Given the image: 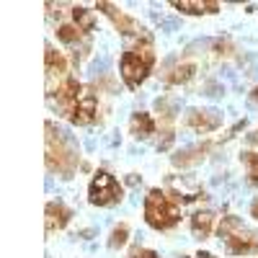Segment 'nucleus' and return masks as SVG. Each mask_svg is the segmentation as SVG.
<instances>
[{
  "mask_svg": "<svg viewBox=\"0 0 258 258\" xmlns=\"http://www.w3.org/2000/svg\"><path fill=\"white\" fill-rule=\"evenodd\" d=\"M245 163H248V170H250V178L258 181V155L255 153H248L245 155Z\"/></svg>",
  "mask_w": 258,
  "mask_h": 258,
  "instance_id": "6ab92c4d",
  "label": "nucleus"
},
{
  "mask_svg": "<svg viewBox=\"0 0 258 258\" xmlns=\"http://www.w3.org/2000/svg\"><path fill=\"white\" fill-rule=\"evenodd\" d=\"M173 8H178L183 13H194V16H199V13H217L220 11L217 3H197V0H176Z\"/></svg>",
  "mask_w": 258,
  "mask_h": 258,
  "instance_id": "f8f14e48",
  "label": "nucleus"
},
{
  "mask_svg": "<svg viewBox=\"0 0 258 258\" xmlns=\"http://www.w3.org/2000/svg\"><path fill=\"white\" fill-rule=\"evenodd\" d=\"M132 258H158V255H155V253H150V250H135Z\"/></svg>",
  "mask_w": 258,
  "mask_h": 258,
  "instance_id": "aec40b11",
  "label": "nucleus"
},
{
  "mask_svg": "<svg viewBox=\"0 0 258 258\" xmlns=\"http://www.w3.org/2000/svg\"><path fill=\"white\" fill-rule=\"evenodd\" d=\"M44 70H47V85H52L54 83V78L59 80V83H64L70 75H68V62H64V57L59 54V52H54V47L52 44H47V49H44Z\"/></svg>",
  "mask_w": 258,
  "mask_h": 258,
  "instance_id": "6e6552de",
  "label": "nucleus"
},
{
  "mask_svg": "<svg viewBox=\"0 0 258 258\" xmlns=\"http://www.w3.org/2000/svg\"><path fill=\"white\" fill-rule=\"evenodd\" d=\"M214 214L212 212H197L194 214V220H191V227H194V232L197 235H202V238H207V235L212 232V227H214Z\"/></svg>",
  "mask_w": 258,
  "mask_h": 258,
  "instance_id": "ddd939ff",
  "label": "nucleus"
},
{
  "mask_svg": "<svg viewBox=\"0 0 258 258\" xmlns=\"http://www.w3.org/2000/svg\"><path fill=\"white\" fill-rule=\"evenodd\" d=\"M194 75H197V64H194V62H183V64H178V68H176V73L170 75V83L183 85V83H188Z\"/></svg>",
  "mask_w": 258,
  "mask_h": 258,
  "instance_id": "f3484780",
  "label": "nucleus"
},
{
  "mask_svg": "<svg viewBox=\"0 0 258 258\" xmlns=\"http://www.w3.org/2000/svg\"><path fill=\"white\" fill-rule=\"evenodd\" d=\"M220 114L217 111H199V109H194L186 114V124L191 129H197V132H212V129H217L220 126Z\"/></svg>",
  "mask_w": 258,
  "mask_h": 258,
  "instance_id": "1a4fd4ad",
  "label": "nucleus"
},
{
  "mask_svg": "<svg viewBox=\"0 0 258 258\" xmlns=\"http://www.w3.org/2000/svg\"><path fill=\"white\" fill-rule=\"evenodd\" d=\"M197 258H214V255H212V253H199Z\"/></svg>",
  "mask_w": 258,
  "mask_h": 258,
  "instance_id": "4be33fe9",
  "label": "nucleus"
},
{
  "mask_svg": "<svg viewBox=\"0 0 258 258\" xmlns=\"http://www.w3.org/2000/svg\"><path fill=\"white\" fill-rule=\"evenodd\" d=\"M73 217V209L64 207L62 202H49L47 204V232H54V230H62L64 225L70 222Z\"/></svg>",
  "mask_w": 258,
  "mask_h": 258,
  "instance_id": "9d476101",
  "label": "nucleus"
},
{
  "mask_svg": "<svg viewBox=\"0 0 258 258\" xmlns=\"http://www.w3.org/2000/svg\"><path fill=\"white\" fill-rule=\"evenodd\" d=\"M68 116H70L73 124H80V126L83 124H91L98 116V101H96V96L93 93H83L80 101L73 106V111Z\"/></svg>",
  "mask_w": 258,
  "mask_h": 258,
  "instance_id": "0eeeda50",
  "label": "nucleus"
},
{
  "mask_svg": "<svg viewBox=\"0 0 258 258\" xmlns=\"http://www.w3.org/2000/svg\"><path fill=\"white\" fill-rule=\"evenodd\" d=\"M253 217H255V220H258V202H255V204H253Z\"/></svg>",
  "mask_w": 258,
  "mask_h": 258,
  "instance_id": "412c9836",
  "label": "nucleus"
},
{
  "mask_svg": "<svg viewBox=\"0 0 258 258\" xmlns=\"http://www.w3.org/2000/svg\"><path fill=\"white\" fill-rule=\"evenodd\" d=\"M220 235H222V240L227 243L230 253H258V240L253 238L250 232H245L240 220H235V217L222 220Z\"/></svg>",
  "mask_w": 258,
  "mask_h": 258,
  "instance_id": "20e7f679",
  "label": "nucleus"
},
{
  "mask_svg": "<svg viewBox=\"0 0 258 258\" xmlns=\"http://www.w3.org/2000/svg\"><path fill=\"white\" fill-rule=\"evenodd\" d=\"M73 24H75L83 34H88V31H93V26H96V18H93V13H91L88 8L78 6V8H73Z\"/></svg>",
  "mask_w": 258,
  "mask_h": 258,
  "instance_id": "4468645a",
  "label": "nucleus"
},
{
  "mask_svg": "<svg viewBox=\"0 0 258 258\" xmlns=\"http://www.w3.org/2000/svg\"><path fill=\"white\" fill-rule=\"evenodd\" d=\"M47 168L70 178L78 168V150L64 140L62 132H54V124L47 121Z\"/></svg>",
  "mask_w": 258,
  "mask_h": 258,
  "instance_id": "f03ea898",
  "label": "nucleus"
},
{
  "mask_svg": "<svg viewBox=\"0 0 258 258\" xmlns=\"http://www.w3.org/2000/svg\"><path fill=\"white\" fill-rule=\"evenodd\" d=\"M204 153H207V147H191V150H183V153H178L173 158V163L178 168H186V165H194V163H199L204 160Z\"/></svg>",
  "mask_w": 258,
  "mask_h": 258,
  "instance_id": "2eb2a0df",
  "label": "nucleus"
},
{
  "mask_svg": "<svg viewBox=\"0 0 258 258\" xmlns=\"http://www.w3.org/2000/svg\"><path fill=\"white\" fill-rule=\"evenodd\" d=\"M145 220L153 230H170L181 220V204L168 197V191L153 188L145 202Z\"/></svg>",
  "mask_w": 258,
  "mask_h": 258,
  "instance_id": "7ed1b4c3",
  "label": "nucleus"
},
{
  "mask_svg": "<svg viewBox=\"0 0 258 258\" xmlns=\"http://www.w3.org/2000/svg\"><path fill=\"white\" fill-rule=\"evenodd\" d=\"M121 194L124 191H121L119 181L111 173H106V170H98L88 186V199L96 207H111V204L121 202Z\"/></svg>",
  "mask_w": 258,
  "mask_h": 258,
  "instance_id": "39448f33",
  "label": "nucleus"
},
{
  "mask_svg": "<svg viewBox=\"0 0 258 258\" xmlns=\"http://www.w3.org/2000/svg\"><path fill=\"white\" fill-rule=\"evenodd\" d=\"M98 11H103L106 16H109V18H111V24H114L124 36H140V39L145 36V34H142V26L137 24V21H135V18H129L124 11H119L114 3H98Z\"/></svg>",
  "mask_w": 258,
  "mask_h": 258,
  "instance_id": "423d86ee",
  "label": "nucleus"
},
{
  "mask_svg": "<svg viewBox=\"0 0 258 258\" xmlns=\"http://www.w3.org/2000/svg\"><path fill=\"white\" fill-rule=\"evenodd\" d=\"M126 235H129V227L126 225H119V227H114V232H111V248H121L124 243H126Z\"/></svg>",
  "mask_w": 258,
  "mask_h": 258,
  "instance_id": "a211bd4d",
  "label": "nucleus"
},
{
  "mask_svg": "<svg viewBox=\"0 0 258 258\" xmlns=\"http://www.w3.org/2000/svg\"><path fill=\"white\" fill-rule=\"evenodd\" d=\"M132 135H135L137 140H147L150 135H155V121H153V116L145 114V111H137V114L132 116Z\"/></svg>",
  "mask_w": 258,
  "mask_h": 258,
  "instance_id": "9b49d317",
  "label": "nucleus"
},
{
  "mask_svg": "<svg viewBox=\"0 0 258 258\" xmlns=\"http://www.w3.org/2000/svg\"><path fill=\"white\" fill-rule=\"evenodd\" d=\"M253 98H255V101H258V88H255V91H253Z\"/></svg>",
  "mask_w": 258,
  "mask_h": 258,
  "instance_id": "5701e85b",
  "label": "nucleus"
},
{
  "mask_svg": "<svg viewBox=\"0 0 258 258\" xmlns=\"http://www.w3.org/2000/svg\"><path fill=\"white\" fill-rule=\"evenodd\" d=\"M155 64V52H153V44H150V36H145L137 47L126 49L124 57H121V78L126 83V88H140L145 83V78L150 75Z\"/></svg>",
  "mask_w": 258,
  "mask_h": 258,
  "instance_id": "f257e3e1",
  "label": "nucleus"
},
{
  "mask_svg": "<svg viewBox=\"0 0 258 258\" xmlns=\"http://www.w3.org/2000/svg\"><path fill=\"white\" fill-rule=\"evenodd\" d=\"M57 39L62 41V44H78V41L83 39V31L75 24H62L57 29Z\"/></svg>",
  "mask_w": 258,
  "mask_h": 258,
  "instance_id": "dca6fc26",
  "label": "nucleus"
}]
</instances>
